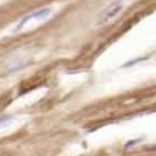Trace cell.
I'll return each instance as SVG.
<instances>
[{
	"instance_id": "1",
	"label": "cell",
	"mask_w": 156,
	"mask_h": 156,
	"mask_svg": "<svg viewBox=\"0 0 156 156\" xmlns=\"http://www.w3.org/2000/svg\"><path fill=\"white\" fill-rule=\"evenodd\" d=\"M121 11H123V2H121V0H115L114 3H111L109 6H106L103 11H102L100 17L97 18V26H103L106 23H109V21L114 20Z\"/></svg>"
},
{
	"instance_id": "2",
	"label": "cell",
	"mask_w": 156,
	"mask_h": 156,
	"mask_svg": "<svg viewBox=\"0 0 156 156\" xmlns=\"http://www.w3.org/2000/svg\"><path fill=\"white\" fill-rule=\"evenodd\" d=\"M52 14H53L52 8H43V9H38V11H35V12H32V14L23 17V18L20 20V23L14 27V32H18L21 27H24V26H26L29 21H32V20H46V18H49Z\"/></svg>"
},
{
	"instance_id": "3",
	"label": "cell",
	"mask_w": 156,
	"mask_h": 156,
	"mask_svg": "<svg viewBox=\"0 0 156 156\" xmlns=\"http://www.w3.org/2000/svg\"><path fill=\"white\" fill-rule=\"evenodd\" d=\"M26 65H27V62H26V61H23V59H20V58H15V59H12L11 62H8V64H6V71H8V73L18 71V70L24 68Z\"/></svg>"
},
{
	"instance_id": "4",
	"label": "cell",
	"mask_w": 156,
	"mask_h": 156,
	"mask_svg": "<svg viewBox=\"0 0 156 156\" xmlns=\"http://www.w3.org/2000/svg\"><path fill=\"white\" fill-rule=\"evenodd\" d=\"M12 121H15V117H12V115H5V117H0V126H2V127H5V126L11 124Z\"/></svg>"
}]
</instances>
